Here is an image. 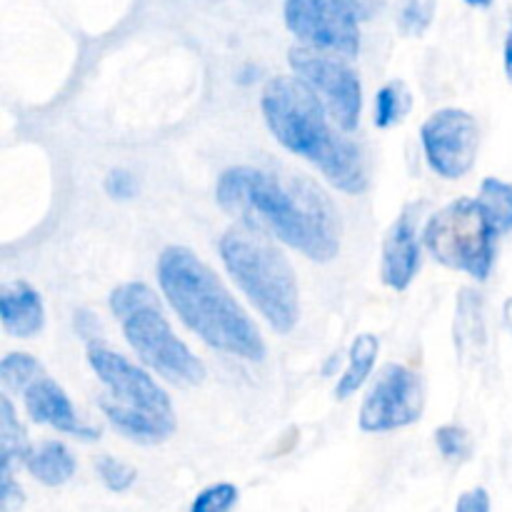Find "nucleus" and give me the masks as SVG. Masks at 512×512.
<instances>
[{"instance_id": "nucleus-22", "label": "nucleus", "mask_w": 512, "mask_h": 512, "mask_svg": "<svg viewBox=\"0 0 512 512\" xmlns=\"http://www.w3.org/2000/svg\"><path fill=\"white\" fill-rule=\"evenodd\" d=\"M238 500L240 493L233 483H215L195 495L190 512H233Z\"/></svg>"}, {"instance_id": "nucleus-13", "label": "nucleus", "mask_w": 512, "mask_h": 512, "mask_svg": "<svg viewBox=\"0 0 512 512\" xmlns=\"http://www.w3.org/2000/svg\"><path fill=\"white\" fill-rule=\"evenodd\" d=\"M25 398V410H28L30 420L40 425H50L58 433L73 435L80 440H98L100 433L90 425L80 423V418L75 415L73 403L65 395V390L55 383L48 375H40L33 385L23 393Z\"/></svg>"}, {"instance_id": "nucleus-14", "label": "nucleus", "mask_w": 512, "mask_h": 512, "mask_svg": "<svg viewBox=\"0 0 512 512\" xmlns=\"http://www.w3.org/2000/svg\"><path fill=\"white\" fill-rule=\"evenodd\" d=\"M30 455L28 438L8 398H0V505L13 512L23 505V490L15 483V468Z\"/></svg>"}, {"instance_id": "nucleus-28", "label": "nucleus", "mask_w": 512, "mask_h": 512, "mask_svg": "<svg viewBox=\"0 0 512 512\" xmlns=\"http://www.w3.org/2000/svg\"><path fill=\"white\" fill-rule=\"evenodd\" d=\"M78 333L83 335V338H93V335H98V323H95V318L90 313H78Z\"/></svg>"}, {"instance_id": "nucleus-8", "label": "nucleus", "mask_w": 512, "mask_h": 512, "mask_svg": "<svg viewBox=\"0 0 512 512\" xmlns=\"http://www.w3.org/2000/svg\"><path fill=\"white\" fill-rule=\"evenodd\" d=\"M88 363L100 378V383L113 395V398H108L110 403L130 410V413L145 415V418L155 420V423L165 425L175 433V413L170 398L145 370H140L138 365L110 350L100 340H90Z\"/></svg>"}, {"instance_id": "nucleus-10", "label": "nucleus", "mask_w": 512, "mask_h": 512, "mask_svg": "<svg viewBox=\"0 0 512 512\" xmlns=\"http://www.w3.org/2000/svg\"><path fill=\"white\" fill-rule=\"evenodd\" d=\"M423 380L415 370L388 363L360 408L358 425L365 433H390L418 423L423 415Z\"/></svg>"}, {"instance_id": "nucleus-31", "label": "nucleus", "mask_w": 512, "mask_h": 512, "mask_svg": "<svg viewBox=\"0 0 512 512\" xmlns=\"http://www.w3.org/2000/svg\"><path fill=\"white\" fill-rule=\"evenodd\" d=\"M503 320H505V328H508L510 335H512V298L505 300V305H503Z\"/></svg>"}, {"instance_id": "nucleus-21", "label": "nucleus", "mask_w": 512, "mask_h": 512, "mask_svg": "<svg viewBox=\"0 0 512 512\" xmlns=\"http://www.w3.org/2000/svg\"><path fill=\"white\" fill-rule=\"evenodd\" d=\"M40 375H45L43 365L28 353H8L0 363V380L5 388L18 390V393H25Z\"/></svg>"}, {"instance_id": "nucleus-16", "label": "nucleus", "mask_w": 512, "mask_h": 512, "mask_svg": "<svg viewBox=\"0 0 512 512\" xmlns=\"http://www.w3.org/2000/svg\"><path fill=\"white\" fill-rule=\"evenodd\" d=\"M25 468L38 483L48 485V488H58V485H65L75 475V458L63 443L48 440L38 450H30Z\"/></svg>"}, {"instance_id": "nucleus-12", "label": "nucleus", "mask_w": 512, "mask_h": 512, "mask_svg": "<svg viewBox=\"0 0 512 512\" xmlns=\"http://www.w3.org/2000/svg\"><path fill=\"white\" fill-rule=\"evenodd\" d=\"M418 208H405L403 215L393 223L388 238L383 243V263H380V278L388 288L403 290L410 288L420 270V240H418Z\"/></svg>"}, {"instance_id": "nucleus-19", "label": "nucleus", "mask_w": 512, "mask_h": 512, "mask_svg": "<svg viewBox=\"0 0 512 512\" xmlns=\"http://www.w3.org/2000/svg\"><path fill=\"white\" fill-rule=\"evenodd\" d=\"M478 203L495 233H512V183H505L500 178H485L480 185Z\"/></svg>"}, {"instance_id": "nucleus-29", "label": "nucleus", "mask_w": 512, "mask_h": 512, "mask_svg": "<svg viewBox=\"0 0 512 512\" xmlns=\"http://www.w3.org/2000/svg\"><path fill=\"white\" fill-rule=\"evenodd\" d=\"M503 65H505V75L508 80H512V23L508 35H505V48H503Z\"/></svg>"}, {"instance_id": "nucleus-1", "label": "nucleus", "mask_w": 512, "mask_h": 512, "mask_svg": "<svg viewBox=\"0 0 512 512\" xmlns=\"http://www.w3.org/2000/svg\"><path fill=\"white\" fill-rule=\"evenodd\" d=\"M215 195L220 208L238 218L240 225L278 238L315 263H330L338 255V215L308 180L238 165L220 175Z\"/></svg>"}, {"instance_id": "nucleus-2", "label": "nucleus", "mask_w": 512, "mask_h": 512, "mask_svg": "<svg viewBox=\"0 0 512 512\" xmlns=\"http://www.w3.org/2000/svg\"><path fill=\"white\" fill-rule=\"evenodd\" d=\"M158 280L170 308L210 348L253 363L265 358L255 323L193 250L183 245L165 248L158 258Z\"/></svg>"}, {"instance_id": "nucleus-6", "label": "nucleus", "mask_w": 512, "mask_h": 512, "mask_svg": "<svg viewBox=\"0 0 512 512\" xmlns=\"http://www.w3.org/2000/svg\"><path fill=\"white\" fill-rule=\"evenodd\" d=\"M498 238L485 218L478 200L460 198L445 205L428 220L423 243L445 268L468 273L475 280H488L495 265Z\"/></svg>"}, {"instance_id": "nucleus-25", "label": "nucleus", "mask_w": 512, "mask_h": 512, "mask_svg": "<svg viewBox=\"0 0 512 512\" xmlns=\"http://www.w3.org/2000/svg\"><path fill=\"white\" fill-rule=\"evenodd\" d=\"M95 468H98V475H100V480L105 483V488L113 490V493H125V490L133 488V483L138 480L135 468L120 463V460L110 458V455L100 458Z\"/></svg>"}, {"instance_id": "nucleus-4", "label": "nucleus", "mask_w": 512, "mask_h": 512, "mask_svg": "<svg viewBox=\"0 0 512 512\" xmlns=\"http://www.w3.org/2000/svg\"><path fill=\"white\" fill-rule=\"evenodd\" d=\"M220 258L270 328L280 335L293 333L300 320L298 280L288 258L268 243V235L245 225L228 230L220 240Z\"/></svg>"}, {"instance_id": "nucleus-3", "label": "nucleus", "mask_w": 512, "mask_h": 512, "mask_svg": "<svg viewBox=\"0 0 512 512\" xmlns=\"http://www.w3.org/2000/svg\"><path fill=\"white\" fill-rule=\"evenodd\" d=\"M273 138L290 153L310 160L333 188L358 195L368 188V170L358 145L335 133L318 95L298 78H273L260 98Z\"/></svg>"}, {"instance_id": "nucleus-17", "label": "nucleus", "mask_w": 512, "mask_h": 512, "mask_svg": "<svg viewBox=\"0 0 512 512\" xmlns=\"http://www.w3.org/2000/svg\"><path fill=\"white\" fill-rule=\"evenodd\" d=\"M455 345L463 358L480 355L485 350V318L483 300L473 290H463L458 298V315H455Z\"/></svg>"}, {"instance_id": "nucleus-7", "label": "nucleus", "mask_w": 512, "mask_h": 512, "mask_svg": "<svg viewBox=\"0 0 512 512\" xmlns=\"http://www.w3.org/2000/svg\"><path fill=\"white\" fill-rule=\"evenodd\" d=\"M290 68L295 78L303 80L320 103L325 105L333 123L345 133H353L363 110V85L358 73L343 60V55L325 53L303 45L290 50Z\"/></svg>"}, {"instance_id": "nucleus-20", "label": "nucleus", "mask_w": 512, "mask_h": 512, "mask_svg": "<svg viewBox=\"0 0 512 512\" xmlns=\"http://www.w3.org/2000/svg\"><path fill=\"white\" fill-rule=\"evenodd\" d=\"M410 108H413V95L408 85L403 80H393L375 95V125L383 130L393 128L408 118Z\"/></svg>"}, {"instance_id": "nucleus-5", "label": "nucleus", "mask_w": 512, "mask_h": 512, "mask_svg": "<svg viewBox=\"0 0 512 512\" xmlns=\"http://www.w3.org/2000/svg\"><path fill=\"white\" fill-rule=\"evenodd\" d=\"M110 310L123 325L125 340L145 365L175 385H198L205 365L175 335L158 303V295L145 283H123L110 293Z\"/></svg>"}, {"instance_id": "nucleus-23", "label": "nucleus", "mask_w": 512, "mask_h": 512, "mask_svg": "<svg viewBox=\"0 0 512 512\" xmlns=\"http://www.w3.org/2000/svg\"><path fill=\"white\" fill-rule=\"evenodd\" d=\"M435 443H438V450L445 460L463 463L473 455V440H470L468 430L460 428V425H443V428L435 430Z\"/></svg>"}, {"instance_id": "nucleus-15", "label": "nucleus", "mask_w": 512, "mask_h": 512, "mask_svg": "<svg viewBox=\"0 0 512 512\" xmlns=\"http://www.w3.org/2000/svg\"><path fill=\"white\" fill-rule=\"evenodd\" d=\"M0 320L13 338H35L45 325L43 298L33 285L15 280L0 290Z\"/></svg>"}, {"instance_id": "nucleus-24", "label": "nucleus", "mask_w": 512, "mask_h": 512, "mask_svg": "<svg viewBox=\"0 0 512 512\" xmlns=\"http://www.w3.org/2000/svg\"><path fill=\"white\" fill-rule=\"evenodd\" d=\"M435 18V0H408L400 10L398 25L405 35H423Z\"/></svg>"}, {"instance_id": "nucleus-11", "label": "nucleus", "mask_w": 512, "mask_h": 512, "mask_svg": "<svg viewBox=\"0 0 512 512\" xmlns=\"http://www.w3.org/2000/svg\"><path fill=\"white\" fill-rule=\"evenodd\" d=\"M285 25L308 48L355 58L360 50L358 15L335 0H285Z\"/></svg>"}, {"instance_id": "nucleus-26", "label": "nucleus", "mask_w": 512, "mask_h": 512, "mask_svg": "<svg viewBox=\"0 0 512 512\" xmlns=\"http://www.w3.org/2000/svg\"><path fill=\"white\" fill-rule=\"evenodd\" d=\"M105 190H108L110 198L115 200H128L138 193V180L128 170H113L105 180Z\"/></svg>"}, {"instance_id": "nucleus-27", "label": "nucleus", "mask_w": 512, "mask_h": 512, "mask_svg": "<svg viewBox=\"0 0 512 512\" xmlns=\"http://www.w3.org/2000/svg\"><path fill=\"white\" fill-rule=\"evenodd\" d=\"M455 512H490V495L485 488H473L463 493L455 505Z\"/></svg>"}, {"instance_id": "nucleus-9", "label": "nucleus", "mask_w": 512, "mask_h": 512, "mask_svg": "<svg viewBox=\"0 0 512 512\" xmlns=\"http://www.w3.org/2000/svg\"><path fill=\"white\" fill-rule=\"evenodd\" d=\"M420 143L433 173L448 180L465 178L478 158L480 125L468 110H438L420 128Z\"/></svg>"}, {"instance_id": "nucleus-18", "label": "nucleus", "mask_w": 512, "mask_h": 512, "mask_svg": "<svg viewBox=\"0 0 512 512\" xmlns=\"http://www.w3.org/2000/svg\"><path fill=\"white\" fill-rule=\"evenodd\" d=\"M380 343L373 333H363L353 340L348 355V368L340 375L338 385H335V398L348 400L350 395L358 393L363 388V383L368 380V375L373 373L375 360H378Z\"/></svg>"}, {"instance_id": "nucleus-30", "label": "nucleus", "mask_w": 512, "mask_h": 512, "mask_svg": "<svg viewBox=\"0 0 512 512\" xmlns=\"http://www.w3.org/2000/svg\"><path fill=\"white\" fill-rule=\"evenodd\" d=\"M335 3H340L343 8H348L350 13H355L358 18H365V13H368V0H335Z\"/></svg>"}, {"instance_id": "nucleus-32", "label": "nucleus", "mask_w": 512, "mask_h": 512, "mask_svg": "<svg viewBox=\"0 0 512 512\" xmlns=\"http://www.w3.org/2000/svg\"><path fill=\"white\" fill-rule=\"evenodd\" d=\"M468 5H473V8H488V5H493V0H465Z\"/></svg>"}]
</instances>
